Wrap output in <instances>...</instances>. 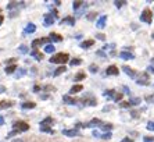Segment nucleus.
I'll return each mask as SVG.
<instances>
[{
    "mask_svg": "<svg viewBox=\"0 0 154 142\" xmlns=\"http://www.w3.org/2000/svg\"><path fill=\"white\" fill-rule=\"evenodd\" d=\"M106 73H107V75H118L119 74V70L117 66H110V67L106 70Z\"/></svg>",
    "mask_w": 154,
    "mask_h": 142,
    "instance_id": "9",
    "label": "nucleus"
},
{
    "mask_svg": "<svg viewBox=\"0 0 154 142\" xmlns=\"http://www.w3.org/2000/svg\"><path fill=\"white\" fill-rule=\"evenodd\" d=\"M53 123H54V120L51 117H47V118H45L43 121H40V131L54 134V131L51 130V124H53Z\"/></svg>",
    "mask_w": 154,
    "mask_h": 142,
    "instance_id": "2",
    "label": "nucleus"
},
{
    "mask_svg": "<svg viewBox=\"0 0 154 142\" xmlns=\"http://www.w3.org/2000/svg\"><path fill=\"white\" fill-rule=\"evenodd\" d=\"M119 57L124 59V60H132V59H135V54L131 53V52H121V53H119Z\"/></svg>",
    "mask_w": 154,
    "mask_h": 142,
    "instance_id": "11",
    "label": "nucleus"
},
{
    "mask_svg": "<svg viewBox=\"0 0 154 142\" xmlns=\"http://www.w3.org/2000/svg\"><path fill=\"white\" fill-rule=\"evenodd\" d=\"M89 70L92 71V73H97V70H99V67H97L96 64H92V66H90V67H89Z\"/></svg>",
    "mask_w": 154,
    "mask_h": 142,
    "instance_id": "39",
    "label": "nucleus"
},
{
    "mask_svg": "<svg viewBox=\"0 0 154 142\" xmlns=\"http://www.w3.org/2000/svg\"><path fill=\"white\" fill-rule=\"evenodd\" d=\"M35 31H36V25L35 24H32V22L26 24V27H25V32H26V34H33Z\"/></svg>",
    "mask_w": 154,
    "mask_h": 142,
    "instance_id": "15",
    "label": "nucleus"
},
{
    "mask_svg": "<svg viewBox=\"0 0 154 142\" xmlns=\"http://www.w3.org/2000/svg\"><path fill=\"white\" fill-rule=\"evenodd\" d=\"M132 116H133V117H135V118H136L137 116H139V113H137V111H132Z\"/></svg>",
    "mask_w": 154,
    "mask_h": 142,
    "instance_id": "46",
    "label": "nucleus"
},
{
    "mask_svg": "<svg viewBox=\"0 0 154 142\" xmlns=\"http://www.w3.org/2000/svg\"><path fill=\"white\" fill-rule=\"evenodd\" d=\"M13 142H24L22 139H20V138H15V139H13Z\"/></svg>",
    "mask_w": 154,
    "mask_h": 142,
    "instance_id": "47",
    "label": "nucleus"
},
{
    "mask_svg": "<svg viewBox=\"0 0 154 142\" xmlns=\"http://www.w3.org/2000/svg\"><path fill=\"white\" fill-rule=\"evenodd\" d=\"M31 54H32V56L33 57H35V59H36V60H43V54L42 53H39V52H36V50H32V53H31Z\"/></svg>",
    "mask_w": 154,
    "mask_h": 142,
    "instance_id": "25",
    "label": "nucleus"
},
{
    "mask_svg": "<svg viewBox=\"0 0 154 142\" xmlns=\"http://www.w3.org/2000/svg\"><path fill=\"white\" fill-rule=\"evenodd\" d=\"M3 21H4V17H3V15H0V25L3 24Z\"/></svg>",
    "mask_w": 154,
    "mask_h": 142,
    "instance_id": "48",
    "label": "nucleus"
},
{
    "mask_svg": "<svg viewBox=\"0 0 154 142\" xmlns=\"http://www.w3.org/2000/svg\"><path fill=\"white\" fill-rule=\"evenodd\" d=\"M106 22H107V15H101V17L99 18V21L96 22L97 28H104V27H106Z\"/></svg>",
    "mask_w": 154,
    "mask_h": 142,
    "instance_id": "13",
    "label": "nucleus"
},
{
    "mask_svg": "<svg viewBox=\"0 0 154 142\" xmlns=\"http://www.w3.org/2000/svg\"><path fill=\"white\" fill-rule=\"evenodd\" d=\"M54 24V17L51 14H46L45 15V25H53Z\"/></svg>",
    "mask_w": 154,
    "mask_h": 142,
    "instance_id": "14",
    "label": "nucleus"
},
{
    "mask_svg": "<svg viewBox=\"0 0 154 142\" xmlns=\"http://www.w3.org/2000/svg\"><path fill=\"white\" fill-rule=\"evenodd\" d=\"M85 4L86 3H83V2H74V3H72V7H74V10H78L79 7H85Z\"/></svg>",
    "mask_w": 154,
    "mask_h": 142,
    "instance_id": "24",
    "label": "nucleus"
},
{
    "mask_svg": "<svg viewBox=\"0 0 154 142\" xmlns=\"http://www.w3.org/2000/svg\"><path fill=\"white\" fill-rule=\"evenodd\" d=\"M14 128L18 132H25L29 130V124L25 121H17V123H14Z\"/></svg>",
    "mask_w": 154,
    "mask_h": 142,
    "instance_id": "5",
    "label": "nucleus"
},
{
    "mask_svg": "<svg viewBox=\"0 0 154 142\" xmlns=\"http://www.w3.org/2000/svg\"><path fill=\"white\" fill-rule=\"evenodd\" d=\"M93 43H94V40H93V39L85 40V42H82V43H81V47H82V49H88V47L93 46Z\"/></svg>",
    "mask_w": 154,
    "mask_h": 142,
    "instance_id": "18",
    "label": "nucleus"
},
{
    "mask_svg": "<svg viewBox=\"0 0 154 142\" xmlns=\"http://www.w3.org/2000/svg\"><path fill=\"white\" fill-rule=\"evenodd\" d=\"M147 71H149V73H151V74H154V67H153V66L147 67Z\"/></svg>",
    "mask_w": 154,
    "mask_h": 142,
    "instance_id": "43",
    "label": "nucleus"
},
{
    "mask_svg": "<svg viewBox=\"0 0 154 142\" xmlns=\"http://www.w3.org/2000/svg\"><path fill=\"white\" fill-rule=\"evenodd\" d=\"M81 63H82V60H81V59H74V60L71 61V66H79Z\"/></svg>",
    "mask_w": 154,
    "mask_h": 142,
    "instance_id": "36",
    "label": "nucleus"
},
{
    "mask_svg": "<svg viewBox=\"0 0 154 142\" xmlns=\"http://www.w3.org/2000/svg\"><path fill=\"white\" fill-rule=\"evenodd\" d=\"M129 103H131V105H135V106H137V105L140 103V98H132V99L129 100Z\"/></svg>",
    "mask_w": 154,
    "mask_h": 142,
    "instance_id": "31",
    "label": "nucleus"
},
{
    "mask_svg": "<svg viewBox=\"0 0 154 142\" xmlns=\"http://www.w3.org/2000/svg\"><path fill=\"white\" fill-rule=\"evenodd\" d=\"M36 105L33 102H25L22 103V109H35Z\"/></svg>",
    "mask_w": 154,
    "mask_h": 142,
    "instance_id": "22",
    "label": "nucleus"
},
{
    "mask_svg": "<svg viewBox=\"0 0 154 142\" xmlns=\"http://www.w3.org/2000/svg\"><path fill=\"white\" fill-rule=\"evenodd\" d=\"M82 89H83V86L78 84V85H74L71 89H69V93H71V95H72V93H78V92H81Z\"/></svg>",
    "mask_w": 154,
    "mask_h": 142,
    "instance_id": "20",
    "label": "nucleus"
},
{
    "mask_svg": "<svg viewBox=\"0 0 154 142\" xmlns=\"http://www.w3.org/2000/svg\"><path fill=\"white\" fill-rule=\"evenodd\" d=\"M122 70L125 71L126 74H128V77H131V78H135V77H136V71L133 70V68L128 67V66H124V67H122Z\"/></svg>",
    "mask_w": 154,
    "mask_h": 142,
    "instance_id": "10",
    "label": "nucleus"
},
{
    "mask_svg": "<svg viewBox=\"0 0 154 142\" xmlns=\"http://www.w3.org/2000/svg\"><path fill=\"white\" fill-rule=\"evenodd\" d=\"M46 40H47V38H42V39H35V40L32 42V49L36 50V47L40 46V45H42L43 42H46Z\"/></svg>",
    "mask_w": 154,
    "mask_h": 142,
    "instance_id": "16",
    "label": "nucleus"
},
{
    "mask_svg": "<svg viewBox=\"0 0 154 142\" xmlns=\"http://www.w3.org/2000/svg\"><path fill=\"white\" fill-rule=\"evenodd\" d=\"M85 77H86L85 73H83V71H81V73H78V74L75 75V78H74V79L78 82V81H82V79H85Z\"/></svg>",
    "mask_w": 154,
    "mask_h": 142,
    "instance_id": "27",
    "label": "nucleus"
},
{
    "mask_svg": "<svg viewBox=\"0 0 154 142\" xmlns=\"http://www.w3.org/2000/svg\"><path fill=\"white\" fill-rule=\"evenodd\" d=\"M54 46L53 45H46V46H45V52H46V53H53L54 52Z\"/></svg>",
    "mask_w": 154,
    "mask_h": 142,
    "instance_id": "29",
    "label": "nucleus"
},
{
    "mask_svg": "<svg viewBox=\"0 0 154 142\" xmlns=\"http://www.w3.org/2000/svg\"><path fill=\"white\" fill-rule=\"evenodd\" d=\"M101 138H103V139H110V138H111V134H110V132H107V134H103V135H101Z\"/></svg>",
    "mask_w": 154,
    "mask_h": 142,
    "instance_id": "41",
    "label": "nucleus"
},
{
    "mask_svg": "<svg viewBox=\"0 0 154 142\" xmlns=\"http://www.w3.org/2000/svg\"><path fill=\"white\" fill-rule=\"evenodd\" d=\"M140 21L146 22V24H150L153 21V14H151V10L150 8H144L140 14Z\"/></svg>",
    "mask_w": 154,
    "mask_h": 142,
    "instance_id": "3",
    "label": "nucleus"
},
{
    "mask_svg": "<svg viewBox=\"0 0 154 142\" xmlns=\"http://www.w3.org/2000/svg\"><path fill=\"white\" fill-rule=\"evenodd\" d=\"M121 142H133V139H131V138H124Z\"/></svg>",
    "mask_w": 154,
    "mask_h": 142,
    "instance_id": "44",
    "label": "nucleus"
},
{
    "mask_svg": "<svg viewBox=\"0 0 154 142\" xmlns=\"http://www.w3.org/2000/svg\"><path fill=\"white\" fill-rule=\"evenodd\" d=\"M15 70H17V66H15V64H11V66L6 67V74H13Z\"/></svg>",
    "mask_w": 154,
    "mask_h": 142,
    "instance_id": "23",
    "label": "nucleus"
},
{
    "mask_svg": "<svg viewBox=\"0 0 154 142\" xmlns=\"http://www.w3.org/2000/svg\"><path fill=\"white\" fill-rule=\"evenodd\" d=\"M50 38H51V40H54V42H60V40H63V36L58 35V34H56V32H51Z\"/></svg>",
    "mask_w": 154,
    "mask_h": 142,
    "instance_id": "21",
    "label": "nucleus"
},
{
    "mask_svg": "<svg viewBox=\"0 0 154 142\" xmlns=\"http://www.w3.org/2000/svg\"><path fill=\"white\" fill-rule=\"evenodd\" d=\"M151 63H153V64H154V57H153V59H151Z\"/></svg>",
    "mask_w": 154,
    "mask_h": 142,
    "instance_id": "51",
    "label": "nucleus"
},
{
    "mask_svg": "<svg viewBox=\"0 0 154 142\" xmlns=\"http://www.w3.org/2000/svg\"><path fill=\"white\" fill-rule=\"evenodd\" d=\"M14 61H15V59H8L6 63H7V64H11V63H14Z\"/></svg>",
    "mask_w": 154,
    "mask_h": 142,
    "instance_id": "45",
    "label": "nucleus"
},
{
    "mask_svg": "<svg viewBox=\"0 0 154 142\" xmlns=\"http://www.w3.org/2000/svg\"><path fill=\"white\" fill-rule=\"evenodd\" d=\"M122 98H124V95H122V93H115L114 100H115V102H119V100H122Z\"/></svg>",
    "mask_w": 154,
    "mask_h": 142,
    "instance_id": "34",
    "label": "nucleus"
},
{
    "mask_svg": "<svg viewBox=\"0 0 154 142\" xmlns=\"http://www.w3.org/2000/svg\"><path fill=\"white\" fill-rule=\"evenodd\" d=\"M119 106L124 107V109H128V107H129V106H132V105H131L129 102H121V105H119Z\"/></svg>",
    "mask_w": 154,
    "mask_h": 142,
    "instance_id": "38",
    "label": "nucleus"
},
{
    "mask_svg": "<svg viewBox=\"0 0 154 142\" xmlns=\"http://www.w3.org/2000/svg\"><path fill=\"white\" fill-rule=\"evenodd\" d=\"M39 89H40V86H38V85H36L35 88H33V91H35V92H38V91H39Z\"/></svg>",
    "mask_w": 154,
    "mask_h": 142,
    "instance_id": "49",
    "label": "nucleus"
},
{
    "mask_svg": "<svg viewBox=\"0 0 154 142\" xmlns=\"http://www.w3.org/2000/svg\"><path fill=\"white\" fill-rule=\"evenodd\" d=\"M4 124V120H3V117H0V125H3Z\"/></svg>",
    "mask_w": 154,
    "mask_h": 142,
    "instance_id": "50",
    "label": "nucleus"
},
{
    "mask_svg": "<svg viewBox=\"0 0 154 142\" xmlns=\"http://www.w3.org/2000/svg\"><path fill=\"white\" fill-rule=\"evenodd\" d=\"M81 103H83L85 106H96L97 100H96V98H93L92 95H88V96H85V98L81 99Z\"/></svg>",
    "mask_w": 154,
    "mask_h": 142,
    "instance_id": "4",
    "label": "nucleus"
},
{
    "mask_svg": "<svg viewBox=\"0 0 154 142\" xmlns=\"http://www.w3.org/2000/svg\"><path fill=\"white\" fill-rule=\"evenodd\" d=\"M104 95L107 96V98H112V99H114L115 91H114V89H108V91H106V92H104Z\"/></svg>",
    "mask_w": 154,
    "mask_h": 142,
    "instance_id": "28",
    "label": "nucleus"
},
{
    "mask_svg": "<svg viewBox=\"0 0 154 142\" xmlns=\"http://www.w3.org/2000/svg\"><path fill=\"white\" fill-rule=\"evenodd\" d=\"M63 135H67V137H78L81 135L78 128H71V130H63Z\"/></svg>",
    "mask_w": 154,
    "mask_h": 142,
    "instance_id": "6",
    "label": "nucleus"
},
{
    "mask_svg": "<svg viewBox=\"0 0 154 142\" xmlns=\"http://www.w3.org/2000/svg\"><path fill=\"white\" fill-rule=\"evenodd\" d=\"M18 49H20V52H21L22 54H26V53H28V49H26L25 45H21V46L18 47Z\"/></svg>",
    "mask_w": 154,
    "mask_h": 142,
    "instance_id": "33",
    "label": "nucleus"
},
{
    "mask_svg": "<svg viewBox=\"0 0 154 142\" xmlns=\"http://www.w3.org/2000/svg\"><path fill=\"white\" fill-rule=\"evenodd\" d=\"M137 84H139V85H149V74L143 73V74L137 78Z\"/></svg>",
    "mask_w": 154,
    "mask_h": 142,
    "instance_id": "8",
    "label": "nucleus"
},
{
    "mask_svg": "<svg viewBox=\"0 0 154 142\" xmlns=\"http://www.w3.org/2000/svg\"><path fill=\"white\" fill-rule=\"evenodd\" d=\"M61 24H69V25H74V24H75V18H74V17H65L64 20H61Z\"/></svg>",
    "mask_w": 154,
    "mask_h": 142,
    "instance_id": "19",
    "label": "nucleus"
},
{
    "mask_svg": "<svg viewBox=\"0 0 154 142\" xmlns=\"http://www.w3.org/2000/svg\"><path fill=\"white\" fill-rule=\"evenodd\" d=\"M67 71V68H65V66H61V67H58L57 70L54 71V75L57 77V75H60V74H63V73H65Z\"/></svg>",
    "mask_w": 154,
    "mask_h": 142,
    "instance_id": "26",
    "label": "nucleus"
},
{
    "mask_svg": "<svg viewBox=\"0 0 154 142\" xmlns=\"http://www.w3.org/2000/svg\"><path fill=\"white\" fill-rule=\"evenodd\" d=\"M151 36H153V39H154V34H153V35H151Z\"/></svg>",
    "mask_w": 154,
    "mask_h": 142,
    "instance_id": "52",
    "label": "nucleus"
},
{
    "mask_svg": "<svg viewBox=\"0 0 154 142\" xmlns=\"http://www.w3.org/2000/svg\"><path fill=\"white\" fill-rule=\"evenodd\" d=\"M68 59H69V56L67 53H57V54H54V56L50 57V63L64 66V64L68 61Z\"/></svg>",
    "mask_w": 154,
    "mask_h": 142,
    "instance_id": "1",
    "label": "nucleus"
},
{
    "mask_svg": "<svg viewBox=\"0 0 154 142\" xmlns=\"http://www.w3.org/2000/svg\"><path fill=\"white\" fill-rule=\"evenodd\" d=\"M63 102L68 103V105H75V103H78V100H76L75 98H71L69 95H64L63 96Z\"/></svg>",
    "mask_w": 154,
    "mask_h": 142,
    "instance_id": "12",
    "label": "nucleus"
},
{
    "mask_svg": "<svg viewBox=\"0 0 154 142\" xmlns=\"http://www.w3.org/2000/svg\"><path fill=\"white\" fill-rule=\"evenodd\" d=\"M111 128H112V124H103V128H101V130H103V131H110Z\"/></svg>",
    "mask_w": 154,
    "mask_h": 142,
    "instance_id": "35",
    "label": "nucleus"
},
{
    "mask_svg": "<svg viewBox=\"0 0 154 142\" xmlns=\"http://www.w3.org/2000/svg\"><path fill=\"white\" fill-rule=\"evenodd\" d=\"M147 130L154 131V121H149V123H147Z\"/></svg>",
    "mask_w": 154,
    "mask_h": 142,
    "instance_id": "37",
    "label": "nucleus"
},
{
    "mask_svg": "<svg viewBox=\"0 0 154 142\" xmlns=\"http://www.w3.org/2000/svg\"><path fill=\"white\" fill-rule=\"evenodd\" d=\"M14 105V103L11 102V100H2L0 102V109H7V107H11Z\"/></svg>",
    "mask_w": 154,
    "mask_h": 142,
    "instance_id": "17",
    "label": "nucleus"
},
{
    "mask_svg": "<svg viewBox=\"0 0 154 142\" xmlns=\"http://www.w3.org/2000/svg\"><path fill=\"white\" fill-rule=\"evenodd\" d=\"M103 121L101 120H99V118H93V120L90 121V123H86V124H82L83 127H99V125H100V127H103Z\"/></svg>",
    "mask_w": 154,
    "mask_h": 142,
    "instance_id": "7",
    "label": "nucleus"
},
{
    "mask_svg": "<svg viewBox=\"0 0 154 142\" xmlns=\"http://www.w3.org/2000/svg\"><path fill=\"white\" fill-rule=\"evenodd\" d=\"M114 4L117 6V8H121L122 6H125V4H126V2H118V0H115Z\"/></svg>",
    "mask_w": 154,
    "mask_h": 142,
    "instance_id": "32",
    "label": "nucleus"
},
{
    "mask_svg": "<svg viewBox=\"0 0 154 142\" xmlns=\"http://www.w3.org/2000/svg\"><path fill=\"white\" fill-rule=\"evenodd\" d=\"M96 15H97V13H96V11H92V13H89V14L86 15V18H88L89 21H93L94 18H96Z\"/></svg>",
    "mask_w": 154,
    "mask_h": 142,
    "instance_id": "30",
    "label": "nucleus"
},
{
    "mask_svg": "<svg viewBox=\"0 0 154 142\" xmlns=\"http://www.w3.org/2000/svg\"><path fill=\"white\" fill-rule=\"evenodd\" d=\"M15 4H18V3H14V2H11V3H8L7 8H14V7H15Z\"/></svg>",
    "mask_w": 154,
    "mask_h": 142,
    "instance_id": "42",
    "label": "nucleus"
},
{
    "mask_svg": "<svg viewBox=\"0 0 154 142\" xmlns=\"http://www.w3.org/2000/svg\"><path fill=\"white\" fill-rule=\"evenodd\" d=\"M96 38L100 40H104L106 39V35H104V34H96Z\"/></svg>",
    "mask_w": 154,
    "mask_h": 142,
    "instance_id": "40",
    "label": "nucleus"
}]
</instances>
